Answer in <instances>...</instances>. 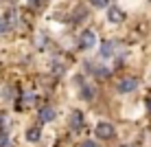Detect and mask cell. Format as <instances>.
<instances>
[{"instance_id": "cell-1", "label": "cell", "mask_w": 151, "mask_h": 147, "mask_svg": "<svg viewBox=\"0 0 151 147\" xmlns=\"http://www.w3.org/2000/svg\"><path fill=\"white\" fill-rule=\"evenodd\" d=\"M79 46H81V49H86V51L94 49V46H96V33L92 29H86L81 33V38H79Z\"/></svg>"}, {"instance_id": "cell-2", "label": "cell", "mask_w": 151, "mask_h": 147, "mask_svg": "<svg viewBox=\"0 0 151 147\" xmlns=\"http://www.w3.org/2000/svg\"><path fill=\"white\" fill-rule=\"evenodd\" d=\"M77 83H79V88H81V99L92 101V99L96 97V88L90 86V83H86V81H83V77H77Z\"/></svg>"}, {"instance_id": "cell-3", "label": "cell", "mask_w": 151, "mask_h": 147, "mask_svg": "<svg viewBox=\"0 0 151 147\" xmlns=\"http://www.w3.org/2000/svg\"><path fill=\"white\" fill-rule=\"evenodd\" d=\"M96 136L99 138H112L114 136V125L112 123H107V121H101V123L96 125Z\"/></svg>"}, {"instance_id": "cell-4", "label": "cell", "mask_w": 151, "mask_h": 147, "mask_svg": "<svg viewBox=\"0 0 151 147\" xmlns=\"http://www.w3.org/2000/svg\"><path fill=\"white\" fill-rule=\"evenodd\" d=\"M118 92H134V90H136V88H138V81L136 79H134V77H123V79L121 81H118Z\"/></svg>"}, {"instance_id": "cell-5", "label": "cell", "mask_w": 151, "mask_h": 147, "mask_svg": "<svg viewBox=\"0 0 151 147\" xmlns=\"http://www.w3.org/2000/svg\"><path fill=\"white\" fill-rule=\"evenodd\" d=\"M107 20L112 24H121V22H125V11L121 7H107Z\"/></svg>"}, {"instance_id": "cell-6", "label": "cell", "mask_w": 151, "mask_h": 147, "mask_svg": "<svg viewBox=\"0 0 151 147\" xmlns=\"http://www.w3.org/2000/svg\"><path fill=\"white\" fill-rule=\"evenodd\" d=\"M55 117H57L55 108H42L40 110V121L42 123H50V121H55Z\"/></svg>"}, {"instance_id": "cell-7", "label": "cell", "mask_w": 151, "mask_h": 147, "mask_svg": "<svg viewBox=\"0 0 151 147\" xmlns=\"http://www.w3.org/2000/svg\"><path fill=\"white\" fill-rule=\"evenodd\" d=\"M81 125H83V114L79 110H75V112L70 114V127L72 130H81Z\"/></svg>"}, {"instance_id": "cell-8", "label": "cell", "mask_w": 151, "mask_h": 147, "mask_svg": "<svg viewBox=\"0 0 151 147\" xmlns=\"http://www.w3.org/2000/svg\"><path fill=\"white\" fill-rule=\"evenodd\" d=\"M116 53V42H105V44L101 46V57L105 59V57H112Z\"/></svg>"}, {"instance_id": "cell-9", "label": "cell", "mask_w": 151, "mask_h": 147, "mask_svg": "<svg viewBox=\"0 0 151 147\" xmlns=\"http://www.w3.org/2000/svg\"><path fill=\"white\" fill-rule=\"evenodd\" d=\"M40 136H42L40 127H31L29 132H27V140H29V143H37V140H40Z\"/></svg>"}, {"instance_id": "cell-10", "label": "cell", "mask_w": 151, "mask_h": 147, "mask_svg": "<svg viewBox=\"0 0 151 147\" xmlns=\"http://www.w3.org/2000/svg\"><path fill=\"white\" fill-rule=\"evenodd\" d=\"M107 2H110V0H90V4L94 9H107Z\"/></svg>"}, {"instance_id": "cell-11", "label": "cell", "mask_w": 151, "mask_h": 147, "mask_svg": "<svg viewBox=\"0 0 151 147\" xmlns=\"http://www.w3.org/2000/svg\"><path fill=\"white\" fill-rule=\"evenodd\" d=\"M50 70H53L55 75H64V64H61V62H53V66H50Z\"/></svg>"}, {"instance_id": "cell-12", "label": "cell", "mask_w": 151, "mask_h": 147, "mask_svg": "<svg viewBox=\"0 0 151 147\" xmlns=\"http://www.w3.org/2000/svg\"><path fill=\"white\" fill-rule=\"evenodd\" d=\"M33 101H35V94H33V92H27V94H24V101H22V106L27 108V106H31Z\"/></svg>"}, {"instance_id": "cell-13", "label": "cell", "mask_w": 151, "mask_h": 147, "mask_svg": "<svg viewBox=\"0 0 151 147\" xmlns=\"http://www.w3.org/2000/svg\"><path fill=\"white\" fill-rule=\"evenodd\" d=\"M0 147H9V136H7V132H0Z\"/></svg>"}, {"instance_id": "cell-14", "label": "cell", "mask_w": 151, "mask_h": 147, "mask_svg": "<svg viewBox=\"0 0 151 147\" xmlns=\"http://www.w3.org/2000/svg\"><path fill=\"white\" fill-rule=\"evenodd\" d=\"M7 22H4V18H0V33H7Z\"/></svg>"}, {"instance_id": "cell-15", "label": "cell", "mask_w": 151, "mask_h": 147, "mask_svg": "<svg viewBox=\"0 0 151 147\" xmlns=\"http://www.w3.org/2000/svg\"><path fill=\"white\" fill-rule=\"evenodd\" d=\"M81 147H96V143H94V140H83Z\"/></svg>"}, {"instance_id": "cell-16", "label": "cell", "mask_w": 151, "mask_h": 147, "mask_svg": "<svg viewBox=\"0 0 151 147\" xmlns=\"http://www.w3.org/2000/svg\"><path fill=\"white\" fill-rule=\"evenodd\" d=\"M4 125H7V119H4V114H0V132H4Z\"/></svg>"}, {"instance_id": "cell-17", "label": "cell", "mask_w": 151, "mask_h": 147, "mask_svg": "<svg viewBox=\"0 0 151 147\" xmlns=\"http://www.w3.org/2000/svg\"><path fill=\"white\" fill-rule=\"evenodd\" d=\"M35 42H37V46L42 49V46H44V35H40V38H35Z\"/></svg>"}, {"instance_id": "cell-18", "label": "cell", "mask_w": 151, "mask_h": 147, "mask_svg": "<svg viewBox=\"0 0 151 147\" xmlns=\"http://www.w3.org/2000/svg\"><path fill=\"white\" fill-rule=\"evenodd\" d=\"M147 108H149V112H151V99H149V101H147Z\"/></svg>"}, {"instance_id": "cell-19", "label": "cell", "mask_w": 151, "mask_h": 147, "mask_svg": "<svg viewBox=\"0 0 151 147\" xmlns=\"http://www.w3.org/2000/svg\"><path fill=\"white\" fill-rule=\"evenodd\" d=\"M35 2H37V4H44V2H46V0H35Z\"/></svg>"}]
</instances>
